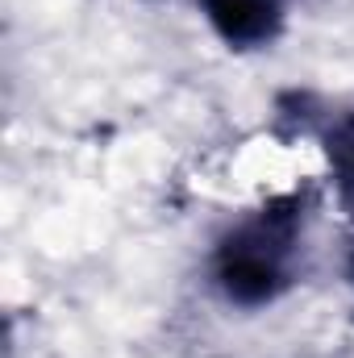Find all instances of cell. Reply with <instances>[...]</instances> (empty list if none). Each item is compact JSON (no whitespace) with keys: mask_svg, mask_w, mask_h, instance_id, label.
<instances>
[{"mask_svg":"<svg viewBox=\"0 0 354 358\" xmlns=\"http://www.w3.org/2000/svg\"><path fill=\"white\" fill-rule=\"evenodd\" d=\"M313 187L271 196L238 217L213 246V283L234 308L275 304L300 279V246L313 217Z\"/></svg>","mask_w":354,"mask_h":358,"instance_id":"cell-1","label":"cell"},{"mask_svg":"<svg viewBox=\"0 0 354 358\" xmlns=\"http://www.w3.org/2000/svg\"><path fill=\"white\" fill-rule=\"evenodd\" d=\"M317 138H321L330 176H334V187H338V200H342V208L354 217V108L334 113L317 129Z\"/></svg>","mask_w":354,"mask_h":358,"instance_id":"cell-3","label":"cell"},{"mask_svg":"<svg viewBox=\"0 0 354 358\" xmlns=\"http://www.w3.org/2000/svg\"><path fill=\"white\" fill-rule=\"evenodd\" d=\"M292 0H200L204 21L229 50H259L283 34Z\"/></svg>","mask_w":354,"mask_h":358,"instance_id":"cell-2","label":"cell"}]
</instances>
